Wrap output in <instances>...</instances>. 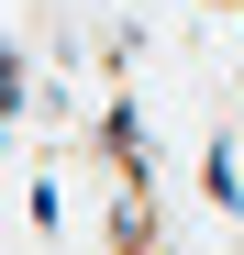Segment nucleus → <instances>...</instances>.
Returning a JSON list of instances; mask_svg holds the SVG:
<instances>
[{"instance_id": "obj_1", "label": "nucleus", "mask_w": 244, "mask_h": 255, "mask_svg": "<svg viewBox=\"0 0 244 255\" xmlns=\"http://www.w3.org/2000/svg\"><path fill=\"white\" fill-rule=\"evenodd\" d=\"M200 178H211V200H222V211H244V166H233V144H211V166H200Z\"/></svg>"}]
</instances>
